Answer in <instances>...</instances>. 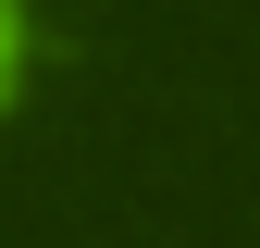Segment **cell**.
<instances>
[{
	"mask_svg": "<svg viewBox=\"0 0 260 248\" xmlns=\"http://www.w3.org/2000/svg\"><path fill=\"white\" fill-rule=\"evenodd\" d=\"M13 62H25V25H13V0H0V100H13Z\"/></svg>",
	"mask_w": 260,
	"mask_h": 248,
	"instance_id": "1",
	"label": "cell"
}]
</instances>
